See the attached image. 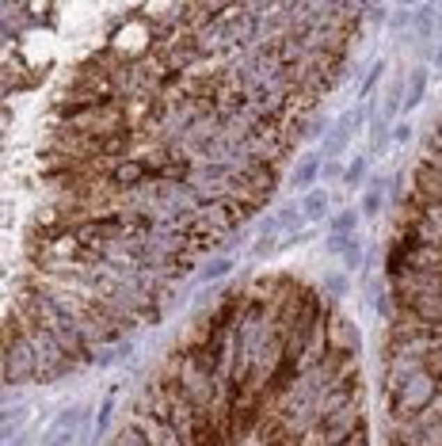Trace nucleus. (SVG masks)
<instances>
[{
  "mask_svg": "<svg viewBox=\"0 0 442 446\" xmlns=\"http://www.w3.org/2000/svg\"><path fill=\"white\" fill-rule=\"evenodd\" d=\"M88 420H92V408H88V404H65V408L54 416L50 431H46V446H77Z\"/></svg>",
  "mask_w": 442,
  "mask_h": 446,
  "instance_id": "obj_1",
  "label": "nucleus"
},
{
  "mask_svg": "<svg viewBox=\"0 0 442 446\" xmlns=\"http://www.w3.org/2000/svg\"><path fill=\"white\" fill-rule=\"evenodd\" d=\"M358 126H363V107L343 111V115L336 118L332 126H328V134H324V157H340V153L347 149L351 134H355Z\"/></svg>",
  "mask_w": 442,
  "mask_h": 446,
  "instance_id": "obj_2",
  "label": "nucleus"
},
{
  "mask_svg": "<svg viewBox=\"0 0 442 446\" xmlns=\"http://www.w3.org/2000/svg\"><path fill=\"white\" fill-rule=\"evenodd\" d=\"M320 172H324V153H301L297 164H294V172H290V187L301 191V194L317 191Z\"/></svg>",
  "mask_w": 442,
  "mask_h": 446,
  "instance_id": "obj_3",
  "label": "nucleus"
},
{
  "mask_svg": "<svg viewBox=\"0 0 442 446\" xmlns=\"http://www.w3.org/2000/svg\"><path fill=\"white\" fill-rule=\"evenodd\" d=\"M385 194H389V176H374L363 194V217H377L385 210Z\"/></svg>",
  "mask_w": 442,
  "mask_h": 446,
  "instance_id": "obj_4",
  "label": "nucleus"
},
{
  "mask_svg": "<svg viewBox=\"0 0 442 446\" xmlns=\"http://www.w3.org/2000/svg\"><path fill=\"white\" fill-rule=\"evenodd\" d=\"M301 214H305V222H320V217H328V191L317 187V191L301 194Z\"/></svg>",
  "mask_w": 442,
  "mask_h": 446,
  "instance_id": "obj_5",
  "label": "nucleus"
},
{
  "mask_svg": "<svg viewBox=\"0 0 442 446\" xmlns=\"http://www.w3.org/2000/svg\"><path fill=\"white\" fill-rule=\"evenodd\" d=\"M232 267H237V256H229V252H225V256H214V259H206V267L198 271V279H203V282H221L225 275L232 271Z\"/></svg>",
  "mask_w": 442,
  "mask_h": 446,
  "instance_id": "obj_6",
  "label": "nucleus"
},
{
  "mask_svg": "<svg viewBox=\"0 0 442 446\" xmlns=\"http://www.w3.org/2000/svg\"><path fill=\"white\" fill-rule=\"evenodd\" d=\"M423 88H427V69H423V65H416V69L408 72V95H404V111H412L416 103L423 100Z\"/></svg>",
  "mask_w": 442,
  "mask_h": 446,
  "instance_id": "obj_7",
  "label": "nucleus"
},
{
  "mask_svg": "<svg viewBox=\"0 0 442 446\" xmlns=\"http://www.w3.org/2000/svg\"><path fill=\"white\" fill-rule=\"evenodd\" d=\"M358 214H363V210H340V214L328 222V237H355L351 229L358 225Z\"/></svg>",
  "mask_w": 442,
  "mask_h": 446,
  "instance_id": "obj_8",
  "label": "nucleus"
},
{
  "mask_svg": "<svg viewBox=\"0 0 442 446\" xmlns=\"http://www.w3.org/2000/svg\"><path fill=\"white\" fill-rule=\"evenodd\" d=\"M115 393H118V389L111 385L107 397H103V404H100V412H95V427H92L95 439H103V435H107V427H111V416H115Z\"/></svg>",
  "mask_w": 442,
  "mask_h": 446,
  "instance_id": "obj_9",
  "label": "nucleus"
},
{
  "mask_svg": "<svg viewBox=\"0 0 442 446\" xmlns=\"http://www.w3.org/2000/svg\"><path fill=\"white\" fill-rule=\"evenodd\" d=\"M130 351H134V347L126 344V339H123V344H103L100 351H95V367H115V362L126 359Z\"/></svg>",
  "mask_w": 442,
  "mask_h": 446,
  "instance_id": "obj_10",
  "label": "nucleus"
},
{
  "mask_svg": "<svg viewBox=\"0 0 442 446\" xmlns=\"http://www.w3.org/2000/svg\"><path fill=\"white\" fill-rule=\"evenodd\" d=\"M366 172H370L366 157L351 160V164H347V172H343V187H347V191H358V187L366 183Z\"/></svg>",
  "mask_w": 442,
  "mask_h": 446,
  "instance_id": "obj_11",
  "label": "nucleus"
},
{
  "mask_svg": "<svg viewBox=\"0 0 442 446\" xmlns=\"http://www.w3.org/2000/svg\"><path fill=\"white\" fill-rule=\"evenodd\" d=\"M275 222H278V229H297V222H305L301 202H286V206H278L275 210Z\"/></svg>",
  "mask_w": 442,
  "mask_h": 446,
  "instance_id": "obj_12",
  "label": "nucleus"
},
{
  "mask_svg": "<svg viewBox=\"0 0 442 446\" xmlns=\"http://www.w3.org/2000/svg\"><path fill=\"white\" fill-rule=\"evenodd\" d=\"M397 111H404V95H400V84H393L389 92H385V100H381V118H385V123H393Z\"/></svg>",
  "mask_w": 442,
  "mask_h": 446,
  "instance_id": "obj_13",
  "label": "nucleus"
},
{
  "mask_svg": "<svg viewBox=\"0 0 442 446\" xmlns=\"http://www.w3.org/2000/svg\"><path fill=\"white\" fill-rule=\"evenodd\" d=\"M23 420H27V404H8V412H4V435L8 439H15Z\"/></svg>",
  "mask_w": 442,
  "mask_h": 446,
  "instance_id": "obj_14",
  "label": "nucleus"
},
{
  "mask_svg": "<svg viewBox=\"0 0 442 446\" xmlns=\"http://www.w3.org/2000/svg\"><path fill=\"white\" fill-rule=\"evenodd\" d=\"M343 172H347V164H340V157H324V172H320V180H328V183L340 180L343 183Z\"/></svg>",
  "mask_w": 442,
  "mask_h": 446,
  "instance_id": "obj_15",
  "label": "nucleus"
},
{
  "mask_svg": "<svg viewBox=\"0 0 442 446\" xmlns=\"http://www.w3.org/2000/svg\"><path fill=\"white\" fill-rule=\"evenodd\" d=\"M324 290H328V302L343 298V290H347V275H332V279L324 282Z\"/></svg>",
  "mask_w": 442,
  "mask_h": 446,
  "instance_id": "obj_16",
  "label": "nucleus"
},
{
  "mask_svg": "<svg viewBox=\"0 0 442 446\" xmlns=\"http://www.w3.org/2000/svg\"><path fill=\"white\" fill-rule=\"evenodd\" d=\"M358 263H363V245H358V237H355V245L343 252V267H347V271H355Z\"/></svg>",
  "mask_w": 442,
  "mask_h": 446,
  "instance_id": "obj_17",
  "label": "nucleus"
},
{
  "mask_svg": "<svg viewBox=\"0 0 442 446\" xmlns=\"http://www.w3.org/2000/svg\"><path fill=\"white\" fill-rule=\"evenodd\" d=\"M351 245H355V237H328V252L332 256H343Z\"/></svg>",
  "mask_w": 442,
  "mask_h": 446,
  "instance_id": "obj_18",
  "label": "nucleus"
},
{
  "mask_svg": "<svg viewBox=\"0 0 442 446\" xmlns=\"http://www.w3.org/2000/svg\"><path fill=\"white\" fill-rule=\"evenodd\" d=\"M381 72H385V65H374V69H370V77H366V84L358 88V95H370V92H374V84L381 80Z\"/></svg>",
  "mask_w": 442,
  "mask_h": 446,
  "instance_id": "obj_19",
  "label": "nucleus"
},
{
  "mask_svg": "<svg viewBox=\"0 0 442 446\" xmlns=\"http://www.w3.org/2000/svg\"><path fill=\"white\" fill-rule=\"evenodd\" d=\"M408 137H412V126H408V123H400L397 130H393V141H397V145H404Z\"/></svg>",
  "mask_w": 442,
  "mask_h": 446,
  "instance_id": "obj_20",
  "label": "nucleus"
},
{
  "mask_svg": "<svg viewBox=\"0 0 442 446\" xmlns=\"http://www.w3.org/2000/svg\"><path fill=\"white\" fill-rule=\"evenodd\" d=\"M343 446H370V435H366V431H358L355 439H347V443H343Z\"/></svg>",
  "mask_w": 442,
  "mask_h": 446,
  "instance_id": "obj_21",
  "label": "nucleus"
},
{
  "mask_svg": "<svg viewBox=\"0 0 442 446\" xmlns=\"http://www.w3.org/2000/svg\"><path fill=\"white\" fill-rule=\"evenodd\" d=\"M8 446H31L27 435H15V439H8Z\"/></svg>",
  "mask_w": 442,
  "mask_h": 446,
  "instance_id": "obj_22",
  "label": "nucleus"
},
{
  "mask_svg": "<svg viewBox=\"0 0 442 446\" xmlns=\"http://www.w3.org/2000/svg\"><path fill=\"white\" fill-rule=\"evenodd\" d=\"M435 65L442 69V43H439V50H435Z\"/></svg>",
  "mask_w": 442,
  "mask_h": 446,
  "instance_id": "obj_23",
  "label": "nucleus"
}]
</instances>
